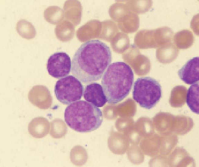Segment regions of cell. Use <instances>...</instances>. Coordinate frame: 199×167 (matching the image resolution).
<instances>
[{
    "instance_id": "15",
    "label": "cell",
    "mask_w": 199,
    "mask_h": 167,
    "mask_svg": "<svg viewBox=\"0 0 199 167\" xmlns=\"http://www.w3.org/2000/svg\"><path fill=\"white\" fill-rule=\"evenodd\" d=\"M66 125L61 120H54L51 124L50 134L54 138H60L66 134Z\"/></svg>"
},
{
    "instance_id": "3",
    "label": "cell",
    "mask_w": 199,
    "mask_h": 167,
    "mask_svg": "<svg viewBox=\"0 0 199 167\" xmlns=\"http://www.w3.org/2000/svg\"><path fill=\"white\" fill-rule=\"evenodd\" d=\"M64 119L70 128L80 133L97 129L103 120L102 113L99 108L83 100L76 101L67 106L64 111Z\"/></svg>"
},
{
    "instance_id": "6",
    "label": "cell",
    "mask_w": 199,
    "mask_h": 167,
    "mask_svg": "<svg viewBox=\"0 0 199 167\" xmlns=\"http://www.w3.org/2000/svg\"><path fill=\"white\" fill-rule=\"evenodd\" d=\"M174 33L168 27H163L155 30L139 31L135 38V44L139 48L158 47L172 41Z\"/></svg>"
},
{
    "instance_id": "11",
    "label": "cell",
    "mask_w": 199,
    "mask_h": 167,
    "mask_svg": "<svg viewBox=\"0 0 199 167\" xmlns=\"http://www.w3.org/2000/svg\"><path fill=\"white\" fill-rule=\"evenodd\" d=\"M179 50L172 42L163 44L158 47L157 50V58L161 62L170 63L177 57Z\"/></svg>"
},
{
    "instance_id": "5",
    "label": "cell",
    "mask_w": 199,
    "mask_h": 167,
    "mask_svg": "<svg viewBox=\"0 0 199 167\" xmlns=\"http://www.w3.org/2000/svg\"><path fill=\"white\" fill-rule=\"evenodd\" d=\"M83 87L75 77L68 75L58 80L54 92L57 99L64 105H68L80 100L83 95Z\"/></svg>"
},
{
    "instance_id": "8",
    "label": "cell",
    "mask_w": 199,
    "mask_h": 167,
    "mask_svg": "<svg viewBox=\"0 0 199 167\" xmlns=\"http://www.w3.org/2000/svg\"><path fill=\"white\" fill-rule=\"evenodd\" d=\"M83 97L86 101L98 107L103 106L107 102L102 86L98 83H90L85 86Z\"/></svg>"
},
{
    "instance_id": "4",
    "label": "cell",
    "mask_w": 199,
    "mask_h": 167,
    "mask_svg": "<svg viewBox=\"0 0 199 167\" xmlns=\"http://www.w3.org/2000/svg\"><path fill=\"white\" fill-rule=\"evenodd\" d=\"M132 93L133 99L141 107L150 109L160 100L162 91L158 81L150 77H144L135 81Z\"/></svg>"
},
{
    "instance_id": "13",
    "label": "cell",
    "mask_w": 199,
    "mask_h": 167,
    "mask_svg": "<svg viewBox=\"0 0 199 167\" xmlns=\"http://www.w3.org/2000/svg\"><path fill=\"white\" fill-rule=\"evenodd\" d=\"M174 43L178 49H186L191 47L194 42L192 32L183 30L176 33L173 37Z\"/></svg>"
},
{
    "instance_id": "9",
    "label": "cell",
    "mask_w": 199,
    "mask_h": 167,
    "mask_svg": "<svg viewBox=\"0 0 199 167\" xmlns=\"http://www.w3.org/2000/svg\"><path fill=\"white\" fill-rule=\"evenodd\" d=\"M199 58L195 57L189 59L179 70L180 79L187 84H193L199 80Z\"/></svg>"
},
{
    "instance_id": "16",
    "label": "cell",
    "mask_w": 199,
    "mask_h": 167,
    "mask_svg": "<svg viewBox=\"0 0 199 167\" xmlns=\"http://www.w3.org/2000/svg\"><path fill=\"white\" fill-rule=\"evenodd\" d=\"M131 9L137 13H143L151 8L152 5L151 1H132L129 3Z\"/></svg>"
},
{
    "instance_id": "12",
    "label": "cell",
    "mask_w": 199,
    "mask_h": 167,
    "mask_svg": "<svg viewBox=\"0 0 199 167\" xmlns=\"http://www.w3.org/2000/svg\"><path fill=\"white\" fill-rule=\"evenodd\" d=\"M43 87L40 85L33 86L30 90L28 94L29 101L34 105L42 109L48 108L50 104L43 95Z\"/></svg>"
},
{
    "instance_id": "1",
    "label": "cell",
    "mask_w": 199,
    "mask_h": 167,
    "mask_svg": "<svg viewBox=\"0 0 199 167\" xmlns=\"http://www.w3.org/2000/svg\"><path fill=\"white\" fill-rule=\"evenodd\" d=\"M109 47L99 40H92L82 44L75 52L71 70L81 82L88 83L99 80L110 64Z\"/></svg>"
},
{
    "instance_id": "7",
    "label": "cell",
    "mask_w": 199,
    "mask_h": 167,
    "mask_svg": "<svg viewBox=\"0 0 199 167\" xmlns=\"http://www.w3.org/2000/svg\"><path fill=\"white\" fill-rule=\"evenodd\" d=\"M46 66L48 73L52 77L56 78L64 77L71 71L70 57L65 52H55L49 58Z\"/></svg>"
},
{
    "instance_id": "10",
    "label": "cell",
    "mask_w": 199,
    "mask_h": 167,
    "mask_svg": "<svg viewBox=\"0 0 199 167\" xmlns=\"http://www.w3.org/2000/svg\"><path fill=\"white\" fill-rule=\"evenodd\" d=\"M49 123L44 118L38 117L33 119L28 127L29 134L35 138H42L46 136L49 130Z\"/></svg>"
},
{
    "instance_id": "14",
    "label": "cell",
    "mask_w": 199,
    "mask_h": 167,
    "mask_svg": "<svg viewBox=\"0 0 199 167\" xmlns=\"http://www.w3.org/2000/svg\"><path fill=\"white\" fill-rule=\"evenodd\" d=\"M187 105L194 113H199V84L196 82L192 84L189 88L186 96Z\"/></svg>"
},
{
    "instance_id": "2",
    "label": "cell",
    "mask_w": 199,
    "mask_h": 167,
    "mask_svg": "<svg viewBox=\"0 0 199 167\" xmlns=\"http://www.w3.org/2000/svg\"><path fill=\"white\" fill-rule=\"evenodd\" d=\"M134 78L132 69L125 62H117L110 64L101 81L107 102L116 104L126 98L132 88Z\"/></svg>"
}]
</instances>
